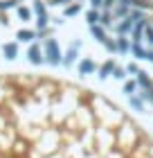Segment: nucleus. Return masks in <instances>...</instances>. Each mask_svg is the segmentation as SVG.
Wrapping results in <instances>:
<instances>
[{
	"label": "nucleus",
	"mask_w": 153,
	"mask_h": 158,
	"mask_svg": "<svg viewBox=\"0 0 153 158\" xmlns=\"http://www.w3.org/2000/svg\"><path fill=\"white\" fill-rule=\"evenodd\" d=\"M65 14H68V16H72V14H79V5H74V7H68V9H65Z\"/></svg>",
	"instance_id": "obj_10"
},
{
	"label": "nucleus",
	"mask_w": 153,
	"mask_h": 158,
	"mask_svg": "<svg viewBox=\"0 0 153 158\" xmlns=\"http://www.w3.org/2000/svg\"><path fill=\"white\" fill-rule=\"evenodd\" d=\"M92 34H97V39H99V41H106V39H104V32H101L99 27H95V25H92Z\"/></svg>",
	"instance_id": "obj_9"
},
{
	"label": "nucleus",
	"mask_w": 153,
	"mask_h": 158,
	"mask_svg": "<svg viewBox=\"0 0 153 158\" xmlns=\"http://www.w3.org/2000/svg\"><path fill=\"white\" fill-rule=\"evenodd\" d=\"M88 20H90V25H97V20H99V14H97V11H90V14H88Z\"/></svg>",
	"instance_id": "obj_8"
},
{
	"label": "nucleus",
	"mask_w": 153,
	"mask_h": 158,
	"mask_svg": "<svg viewBox=\"0 0 153 158\" xmlns=\"http://www.w3.org/2000/svg\"><path fill=\"white\" fill-rule=\"evenodd\" d=\"M5 52H7V59H14V56H16V45H14V43H9V45L5 48Z\"/></svg>",
	"instance_id": "obj_5"
},
{
	"label": "nucleus",
	"mask_w": 153,
	"mask_h": 158,
	"mask_svg": "<svg viewBox=\"0 0 153 158\" xmlns=\"http://www.w3.org/2000/svg\"><path fill=\"white\" fill-rule=\"evenodd\" d=\"M147 34H149V41L153 43V30H147Z\"/></svg>",
	"instance_id": "obj_13"
},
{
	"label": "nucleus",
	"mask_w": 153,
	"mask_h": 158,
	"mask_svg": "<svg viewBox=\"0 0 153 158\" xmlns=\"http://www.w3.org/2000/svg\"><path fill=\"white\" fill-rule=\"evenodd\" d=\"M92 68H95V66H92V61H88V59H86V61L81 63V66H79V70H81L83 75H88V73H90Z\"/></svg>",
	"instance_id": "obj_4"
},
{
	"label": "nucleus",
	"mask_w": 153,
	"mask_h": 158,
	"mask_svg": "<svg viewBox=\"0 0 153 158\" xmlns=\"http://www.w3.org/2000/svg\"><path fill=\"white\" fill-rule=\"evenodd\" d=\"M32 36H34V34L27 32V30H25V32H23V30L18 32V39H20V41H32Z\"/></svg>",
	"instance_id": "obj_7"
},
{
	"label": "nucleus",
	"mask_w": 153,
	"mask_h": 158,
	"mask_svg": "<svg viewBox=\"0 0 153 158\" xmlns=\"http://www.w3.org/2000/svg\"><path fill=\"white\" fill-rule=\"evenodd\" d=\"M101 5V0H92V7H99Z\"/></svg>",
	"instance_id": "obj_14"
},
{
	"label": "nucleus",
	"mask_w": 153,
	"mask_h": 158,
	"mask_svg": "<svg viewBox=\"0 0 153 158\" xmlns=\"http://www.w3.org/2000/svg\"><path fill=\"white\" fill-rule=\"evenodd\" d=\"M47 54H50V61H52V63H59V50H56V43L54 41H50L47 43Z\"/></svg>",
	"instance_id": "obj_2"
},
{
	"label": "nucleus",
	"mask_w": 153,
	"mask_h": 158,
	"mask_svg": "<svg viewBox=\"0 0 153 158\" xmlns=\"http://www.w3.org/2000/svg\"><path fill=\"white\" fill-rule=\"evenodd\" d=\"M133 90H135V84H126V93H128V95H131Z\"/></svg>",
	"instance_id": "obj_12"
},
{
	"label": "nucleus",
	"mask_w": 153,
	"mask_h": 158,
	"mask_svg": "<svg viewBox=\"0 0 153 158\" xmlns=\"http://www.w3.org/2000/svg\"><path fill=\"white\" fill-rule=\"evenodd\" d=\"M30 59H32L34 63H41V50H38V45H32V50H30Z\"/></svg>",
	"instance_id": "obj_3"
},
{
	"label": "nucleus",
	"mask_w": 153,
	"mask_h": 158,
	"mask_svg": "<svg viewBox=\"0 0 153 158\" xmlns=\"http://www.w3.org/2000/svg\"><path fill=\"white\" fill-rule=\"evenodd\" d=\"M0 158H153V138L117 104L52 77H0Z\"/></svg>",
	"instance_id": "obj_1"
},
{
	"label": "nucleus",
	"mask_w": 153,
	"mask_h": 158,
	"mask_svg": "<svg viewBox=\"0 0 153 158\" xmlns=\"http://www.w3.org/2000/svg\"><path fill=\"white\" fill-rule=\"evenodd\" d=\"M111 70H113V61H108L106 66L101 68V79H106V77H108V73H111Z\"/></svg>",
	"instance_id": "obj_6"
},
{
	"label": "nucleus",
	"mask_w": 153,
	"mask_h": 158,
	"mask_svg": "<svg viewBox=\"0 0 153 158\" xmlns=\"http://www.w3.org/2000/svg\"><path fill=\"white\" fill-rule=\"evenodd\" d=\"M61 2H65V0H54V5H61Z\"/></svg>",
	"instance_id": "obj_15"
},
{
	"label": "nucleus",
	"mask_w": 153,
	"mask_h": 158,
	"mask_svg": "<svg viewBox=\"0 0 153 158\" xmlns=\"http://www.w3.org/2000/svg\"><path fill=\"white\" fill-rule=\"evenodd\" d=\"M18 14H20V18H30V11H27V9H20Z\"/></svg>",
	"instance_id": "obj_11"
}]
</instances>
